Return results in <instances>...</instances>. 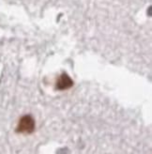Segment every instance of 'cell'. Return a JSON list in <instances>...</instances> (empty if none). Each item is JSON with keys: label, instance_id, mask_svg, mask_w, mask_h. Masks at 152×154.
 I'll use <instances>...</instances> for the list:
<instances>
[{"label": "cell", "instance_id": "1", "mask_svg": "<svg viewBox=\"0 0 152 154\" xmlns=\"http://www.w3.org/2000/svg\"><path fill=\"white\" fill-rule=\"evenodd\" d=\"M35 130V120L31 116H24L19 121L16 131L22 134H31Z\"/></svg>", "mask_w": 152, "mask_h": 154}, {"label": "cell", "instance_id": "2", "mask_svg": "<svg viewBox=\"0 0 152 154\" xmlns=\"http://www.w3.org/2000/svg\"><path fill=\"white\" fill-rule=\"evenodd\" d=\"M72 85H73V82L71 79V77L66 73H63L57 80L56 88L59 90H64V89H68L71 87H72Z\"/></svg>", "mask_w": 152, "mask_h": 154}]
</instances>
